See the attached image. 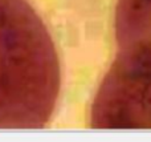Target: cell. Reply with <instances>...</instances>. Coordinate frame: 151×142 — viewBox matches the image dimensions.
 <instances>
[{
    "mask_svg": "<svg viewBox=\"0 0 151 142\" xmlns=\"http://www.w3.org/2000/svg\"><path fill=\"white\" fill-rule=\"evenodd\" d=\"M61 68L47 27L27 0H0V129L50 121Z\"/></svg>",
    "mask_w": 151,
    "mask_h": 142,
    "instance_id": "1",
    "label": "cell"
},
{
    "mask_svg": "<svg viewBox=\"0 0 151 142\" xmlns=\"http://www.w3.org/2000/svg\"><path fill=\"white\" fill-rule=\"evenodd\" d=\"M115 56L90 108L94 129H151V0H118Z\"/></svg>",
    "mask_w": 151,
    "mask_h": 142,
    "instance_id": "2",
    "label": "cell"
}]
</instances>
